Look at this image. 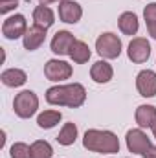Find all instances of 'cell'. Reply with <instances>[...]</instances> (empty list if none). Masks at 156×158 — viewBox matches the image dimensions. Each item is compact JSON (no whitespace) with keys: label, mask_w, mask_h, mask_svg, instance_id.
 <instances>
[{"label":"cell","mask_w":156,"mask_h":158,"mask_svg":"<svg viewBox=\"0 0 156 158\" xmlns=\"http://www.w3.org/2000/svg\"><path fill=\"white\" fill-rule=\"evenodd\" d=\"M46 101L55 107L79 109L86 101V88L81 83L70 85H55L46 90Z\"/></svg>","instance_id":"6da1fadb"},{"label":"cell","mask_w":156,"mask_h":158,"mask_svg":"<svg viewBox=\"0 0 156 158\" xmlns=\"http://www.w3.org/2000/svg\"><path fill=\"white\" fill-rule=\"evenodd\" d=\"M83 147L92 153L114 155V153H119V140L112 131L88 129L83 136Z\"/></svg>","instance_id":"7a4b0ae2"},{"label":"cell","mask_w":156,"mask_h":158,"mask_svg":"<svg viewBox=\"0 0 156 158\" xmlns=\"http://www.w3.org/2000/svg\"><path fill=\"white\" fill-rule=\"evenodd\" d=\"M37 109H39V98H37V94L33 90H22L13 99V110L22 119L35 116Z\"/></svg>","instance_id":"3957f363"},{"label":"cell","mask_w":156,"mask_h":158,"mask_svg":"<svg viewBox=\"0 0 156 158\" xmlns=\"http://www.w3.org/2000/svg\"><path fill=\"white\" fill-rule=\"evenodd\" d=\"M121 39L117 37L116 33H101L97 39H96V52L103 57V59H117L121 55Z\"/></svg>","instance_id":"277c9868"},{"label":"cell","mask_w":156,"mask_h":158,"mask_svg":"<svg viewBox=\"0 0 156 158\" xmlns=\"http://www.w3.org/2000/svg\"><path fill=\"white\" fill-rule=\"evenodd\" d=\"M26 31H28V22H26V17L20 13L11 15L2 22V35L7 40L20 39L26 35Z\"/></svg>","instance_id":"5b68a950"},{"label":"cell","mask_w":156,"mask_h":158,"mask_svg":"<svg viewBox=\"0 0 156 158\" xmlns=\"http://www.w3.org/2000/svg\"><path fill=\"white\" fill-rule=\"evenodd\" d=\"M72 72H74L72 64H68L66 61H61V59H50L44 64V76L48 81H53V83H61V81L70 79Z\"/></svg>","instance_id":"8992f818"},{"label":"cell","mask_w":156,"mask_h":158,"mask_svg":"<svg viewBox=\"0 0 156 158\" xmlns=\"http://www.w3.org/2000/svg\"><path fill=\"white\" fill-rule=\"evenodd\" d=\"M127 55L136 64L147 63L149 57H151V44H149V40L145 37H134L127 46Z\"/></svg>","instance_id":"52a82bcc"},{"label":"cell","mask_w":156,"mask_h":158,"mask_svg":"<svg viewBox=\"0 0 156 158\" xmlns=\"http://www.w3.org/2000/svg\"><path fill=\"white\" fill-rule=\"evenodd\" d=\"M125 142H127V149H129L132 155H143V153L153 145V143H151V138H149L142 129H130V131H127Z\"/></svg>","instance_id":"ba28073f"},{"label":"cell","mask_w":156,"mask_h":158,"mask_svg":"<svg viewBox=\"0 0 156 158\" xmlns=\"http://www.w3.org/2000/svg\"><path fill=\"white\" fill-rule=\"evenodd\" d=\"M59 19L66 24H77L83 17V7L76 0H63L59 2Z\"/></svg>","instance_id":"9c48e42d"},{"label":"cell","mask_w":156,"mask_h":158,"mask_svg":"<svg viewBox=\"0 0 156 158\" xmlns=\"http://www.w3.org/2000/svg\"><path fill=\"white\" fill-rule=\"evenodd\" d=\"M136 88L140 96L143 98H154L156 96V72L154 70H142L136 76Z\"/></svg>","instance_id":"30bf717a"},{"label":"cell","mask_w":156,"mask_h":158,"mask_svg":"<svg viewBox=\"0 0 156 158\" xmlns=\"http://www.w3.org/2000/svg\"><path fill=\"white\" fill-rule=\"evenodd\" d=\"M76 40L77 39L74 37V33H70L66 30H61L53 35V39L50 42V48L55 55H70V50H72Z\"/></svg>","instance_id":"8fae6325"},{"label":"cell","mask_w":156,"mask_h":158,"mask_svg":"<svg viewBox=\"0 0 156 158\" xmlns=\"http://www.w3.org/2000/svg\"><path fill=\"white\" fill-rule=\"evenodd\" d=\"M44 40H46V28L33 24L31 28H28L26 35L22 37V44H24V48L28 52H35L37 48L42 46Z\"/></svg>","instance_id":"7c38bea8"},{"label":"cell","mask_w":156,"mask_h":158,"mask_svg":"<svg viewBox=\"0 0 156 158\" xmlns=\"http://www.w3.org/2000/svg\"><path fill=\"white\" fill-rule=\"evenodd\" d=\"M90 77L97 85H105V83H109L110 79L114 77V68H112V64L107 63V59H101V61H97V63L92 64Z\"/></svg>","instance_id":"4fadbf2b"},{"label":"cell","mask_w":156,"mask_h":158,"mask_svg":"<svg viewBox=\"0 0 156 158\" xmlns=\"http://www.w3.org/2000/svg\"><path fill=\"white\" fill-rule=\"evenodd\" d=\"M117 26H119V31L123 33V35H136L138 33V30H140V20H138V17H136V13H132V11H125V13H121L119 15V19H117Z\"/></svg>","instance_id":"5bb4252c"},{"label":"cell","mask_w":156,"mask_h":158,"mask_svg":"<svg viewBox=\"0 0 156 158\" xmlns=\"http://www.w3.org/2000/svg\"><path fill=\"white\" fill-rule=\"evenodd\" d=\"M0 81H2V85H4V86L18 88V86H22V85L28 81V76H26V72H24V70H20V68H7V70H4V72H2Z\"/></svg>","instance_id":"9a60e30c"},{"label":"cell","mask_w":156,"mask_h":158,"mask_svg":"<svg viewBox=\"0 0 156 158\" xmlns=\"http://www.w3.org/2000/svg\"><path fill=\"white\" fill-rule=\"evenodd\" d=\"M134 119H136L140 129H147V127L151 129L153 123L156 121V107L154 105H140L136 109Z\"/></svg>","instance_id":"2e32d148"},{"label":"cell","mask_w":156,"mask_h":158,"mask_svg":"<svg viewBox=\"0 0 156 158\" xmlns=\"http://www.w3.org/2000/svg\"><path fill=\"white\" fill-rule=\"evenodd\" d=\"M33 22L37 24V26H42V28H51L53 26V22H55V13L48 7V6H44V4H40L37 6L35 9H33Z\"/></svg>","instance_id":"e0dca14e"},{"label":"cell","mask_w":156,"mask_h":158,"mask_svg":"<svg viewBox=\"0 0 156 158\" xmlns=\"http://www.w3.org/2000/svg\"><path fill=\"white\" fill-rule=\"evenodd\" d=\"M57 143L59 145H63V147H70V145H74L76 143V140H77V125L76 123H64L63 125V129L59 131V134H57Z\"/></svg>","instance_id":"ac0fdd59"},{"label":"cell","mask_w":156,"mask_h":158,"mask_svg":"<svg viewBox=\"0 0 156 158\" xmlns=\"http://www.w3.org/2000/svg\"><path fill=\"white\" fill-rule=\"evenodd\" d=\"M90 55H92V52H90V48H88L86 42H83V40H76L74 42V46L70 50V57H72L74 63L84 64V63L90 61Z\"/></svg>","instance_id":"d6986e66"},{"label":"cell","mask_w":156,"mask_h":158,"mask_svg":"<svg viewBox=\"0 0 156 158\" xmlns=\"http://www.w3.org/2000/svg\"><path fill=\"white\" fill-rule=\"evenodd\" d=\"M63 119V114L59 110H44L37 116V125L40 129H53Z\"/></svg>","instance_id":"ffe728a7"},{"label":"cell","mask_w":156,"mask_h":158,"mask_svg":"<svg viewBox=\"0 0 156 158\" xmlns=\"http://www.w3.org/2000/svg\"><path fill=\"white\" fill-rule=\"evenodd\" d=\"M30 147H31V158H51L53 156V147L46 140H37Z\"/></svg>","instance_id":"44dd1931"},{"label":"cell","mask_w":156,"mask_h":158,"mask_svg":"<svg viewBox=\"0 0 156 158\" xmlns=\"http://www.w3.org/2000/svg\"><path fill=\"white\" fill-rule=\"evenodd\" d=\"M9 156L11 158H31V147L24 142H17L11 145L9 149Z\"/></svg>","instance_id":"7402d4cb"},{"label":"cell","mask_w":156,"mask_h":158,"mask_svg":"<svg viewBox=\"0 0 156 158\" xmlns=\"http://www.w3.org/2000/svg\"><path fill=\"white\" fill-rule=\"evenodd\" d=\"M143 19H145V22H147V26L156 22V2L145 6V9H143Z\"/></svg>","instance_id":"603a6c76"},{"label":"cell","mask_w":156,"mask_h":158,"mask_svg":"<svg viewBox=\"0 0 156 158\" xmlns=\"http://www.w3.org/2000/svg\"><path fill=\"white\" fill-rule=\"evenodd\" d=\"M18 7V0H0V15H7Z\"/></svg>","instance_id":"cb8c5ba5"},{"label":"cell","mask_w":156,"mask_h":158,"mask_svg":"<svg viewBox=\"0 0 156 158\" xmlns=\"http://www.w3.org/2000/svg\"><path fill=\"white\" fill-rule=\"evenodd\" d=\"M143 158H156V145H151L143 155H142Z\"/></svg>","instance_id":"d4e9b609"},{"label":"cell","mask_w":156,"mask_h":158,"mask_svg":"<svg viewBox=\"0 0 156 158\" xmlns=\"http://www.w3.org/2000/svg\"><path fill=\"white\" fill-rule=\"evenodd\" d=\"M147 31H149V35L156 40V22H154V24H149V26H147Z\"/></svg>","instance_id":"484cf974"},{"label":"cell","mask_w":156,"mask_h":158,"mask_svg":"<svg viewBox=\"0 0 156 158\" xmlns=\"http://www.w3.org/2000/svg\"><path fill=\"white\" fill-rule=\"evenodd\" d=\"M53 2H63V0H39V4H44V6H50Z\"/></svg>","instance_id":"4316f807"},{"label":"cell","mask_w":156,"mask_h":158,"mask_svg":"<svg viewBox=\"0 0 156 158\" xmlns=\"http://www.w3.org/2000/svg\"><path fill=\"white\" fill-rule=\"evenodd\" d=\"M151 131H153V136L156 138V121L153 123V127H151Z\"/></svg>","instance_id":"83f0119b"}]
</instances>
